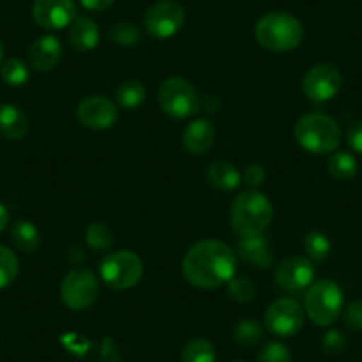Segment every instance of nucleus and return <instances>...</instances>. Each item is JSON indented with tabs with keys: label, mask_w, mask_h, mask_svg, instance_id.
Instances as JSON below:
<instances>
[{
	"label": "nucleus",
	"mask_w": 362,
	"mask_h": 362,
	"mask_svg": "<svg viewBox=\"0 0 362 362\" xmlns=\"http://www.w3.org/2000/svg\"><path fill=\"white\" fill-rule=\"evenodd\" d=\"M181 270L192 286L215 290L236 276V252L224 242L203 240L187 250Z\"/></svg>",
	"instance_id": "nucleus-1"
},
{
	"label": "nucleus",
	"mask_w": 362,
	"mask_h": 362,
	"mask_svg": "<svg viewBox=\"0 0 362 362\" xmlns=\"http://www.w3.org/2000/svg\"><path fill=\"white\" fill-rule=\"evenodd\" d=\"M274 208L270 199L256 189H247L235 197L229 211L231 228L240 238L263 235L272 222Z\"/></svg>",
	"instance_id": "nucleus-2"
},
{
	"label": "nucleus",
	"mask_w": 362,
	"mask_h": 362,
	"mask_svg": "<svg viewBox=\"0 0 362 362\" xmlns=\"http://www.w3.org/2000/svg\"><path fill=\"white\" fill-rule=\"evenodd\" d=\"M256 40L264 50L274 54L291 52L304 40V27L295 16L288 13L274 11L263 15L256 23Z\"/></svg>",
	"instance_id": "nucleus-3"
},
{
	"label": "nucleus",
	"mask_w": 362,
	"mask_h": 362,
	"mask_svg": "<svg viewBox=\"0 0 362 362\" xmlns=\"http://www.w3.org/2000/svg\"><path fill=\"white\" fill-rule=\"evenodd\" d=\"M295 141L302 149L313 155H329L341 144V128L334 117L327 114H305L295 124Z\"/></svg>",
	"instance_id": "nucleus-4"
},
{
	"label": "nucleus",
	"mask_w": 362,
	"mask_h": 362,
	"mask_svg": "<svg viewBox=\"0 0 362 362\" xmlns=\"http://www.w3.org/2000/svg\"><path fill=\"white\" fill-rule=\"evenodd\" d=\"M304 311L315 325H332L343 313V291L334 281H316L305 291Z\"/></svg>",
	"instance_id": "nucleus-5"
},
{
	"label": "nucleus",
	"mask_w": 362,
	"mask_h": 362,
	"mask_svg": "<svg viewBox=\"0 0 362 362\" xmlns=\"http://www.w3.org/2000/svg\"><path fill=\"white\" fill-rule=\"evenodd\" d=\"M142 259L132 250H116L107 254L100 263V277L103 283L116 291L130 290L142 279Z\"/></svg>",
	"instance_id": "nucleus-6"
},
{
	"label": "nucleus",
	"mask_w": 362,
	"mask_h": 362,
	"mask_svg": "<svg viewBox=\"0 0 362 362\" xmlns=\"http://www.w3.org/2000/svg\"><path fill=\"white\" fill-rule=\"evenodd\" d=\"M158 103L160 109L174 119H187L201 109L196 87L183 76L163 80L158 89Z\"/></svg>",
	"instance_id": "nucleus-7"
},
{
	"label": "nucleus",
	"mask_w": 362,
	"mask_h": 362,
	"mask_svg": "<svg viewBox=\"0 0 362 362\" xmlns=\"http://www.w3.org/2000/svg\"><path fill=\"white\" fill-rule=\"evenodd\" d=\"M100 293L96 276L87 268H75L68 272L61 284V298L66 308L73 311H86L95 304Z\"/></svg>",
	"instance_id": "nucleus-8"
},
{
	"label": "nucleus",
	"mask_w": 362,
	"mask_h": 362,
	"mask_svg": "<svg viewBox=\"0 0 362 362\" xmlns=\"http://www.w3.org/2000/svg\"><path fill=\"white\" fill-rule=\"evenodd\" d=\"M185 25V9L174 0H160L146 11L144 27L155 40H170Z\"/></svg>",
	"instance_id": "nucleus-9"
},
{
	"label": "nucleus",
	"mask_w": 362,
	"mask_h": 362,
	"mask_svg": "<svg viewBox=\"0 0 362 362\" xmlns=\"http://www.w3.org/2000/svg\"><path fill=\"white\" fill-rule=\"evenodd\" d=\"M305 322V311L293 298H277L264 313V327L277 337H291L300 332Z\"/></svg>",
	"instance_id": "nucleus-10"
},
{
	"label": "nucleus",
	"mask_w": 362,
	"mask_h": 362,
	"mask_svg": "<svg viewBox=\"0 0 362 362\" xmlns=\"http://www.w3.org/2000/svg\"><path fill=\"white\" fill-rule=\"evenodd\" d=\"M343 86V75L339 69L329 62L315 64L308 69L302 82L304 95L315 103H325L337 96Z\"/></svg>",
	"instance_id": "nucleus-11"
},
{
	"label": "nucleus",
	"mask_w": 362,
	"mask_h": 362,
	"mask_svg": "<svg viewBox=\"0 0 362 362\" xmlns=\"http://www.w3.org/2000/svg\"><path fill=\"white\" fill-rule=\"evenodd\" d=\"M119 110L114 102L105 96H87L76 105V119L89 130H109L116 124Z\"/></svg>",
	"instance_id": "nucleus-12"
},
{
	"label": "nucleus",
	"mask_w": 362,
	"mask_h": 362,
	"mask_svg": "<svg viewBox=\"0 0 362 362\" xmlns=\"http://www.w3.org/2000/svg\"><path fill=\"white\" fill-rule=\"evenodd\" d=\"M33 18L47 30H61L76 20L73 0H34Z\"/></svg>",
	"instance_id": "nucleus-13"
},
{
	"label": "nucleus",
	"mask_w": 362,
	"mask_h": 362,
	"mask_svg": "<svg viewBox=\"0 0 362 362\" xmlns=\"http://www.w3.org/2000/svg\"><path fill=\"white\" fill-rule=\"evenodd\" d=\"M276 283L286 291H300L315 283V264L309 257L291 256L276 267Z\"/></svg>",
	"instance_id": "nucleus-14"
},
{
	"label": "nucleus",
	"mask_w": 362,
	"mask_h": 362,
	"mask_svg": "<svg viewBox=\"0 0 362 362\" xmlns=\"http://www.w3.org/2000/svg\"><path fill=\"white\" fill-rule=\"evenodd\" d=\"M62 59V45L55 36H41L30 45V68L40 73H48L57 68Z\"/></svg>",
	"instance_id": "nucleus-15"
},
{
	"label": "nucleus",
	"mask_w": 362,
	"mask_h": 362,
	"mask_svg": "<svg viewBox=\"0 0 362 362\" xmlns=\"http://www.w3.org/2000/svg\"><path fill=\"white\" fill-rule=\"evenodd\" d=\"M236 256L243 261V263L250 264L254 268L264 270L274 261V252H272V245L263 235L249 236V238H240L238 247H236Z\"/></svg>",
	"instance_id": "nucleus-16"
},
{
	"label": "nucleus",
	"mask_w": 362,
	"mask_h": 362,
	"mask_svg": "<svg viewBox=\"0 0 362 362\" xmlns=\"http://www.w3.org/2000/svg\"><path fill=\"white\" fill-rule=\"evenodd\" d=\"M215 127L210 119H194L183 132V148L190 155H204L214 146Z\"/></svg>",
	"instance_id": "nucleus-17"
},
{
	"label": "nucleus",
	"mask_w": 362,
	"mask_h": 362,
	"mask_svg": "<svg viewBox=\"0 0 362 362\" xmlns=\"http://www.w3.org/2000/svg\"><path fill=\"white\" fill-rule=\"evenodd\" d=\"M68 40L73 50L87 54V52L95 50L98 47L100 29L95 20L87 18V16H76L75 22L69 25Z\"/></svg>",
	"instance_id": "nucleus-18"
},
{
	"label": "nucleus",
	"mask_w": 362,
	"mask_h": 362,
	"mask_svg": "<svg viewBox=\"0 0 362 362\" xmlns=\"http://www.w3.org/2000/svg\"><path fill=\"white\" fill-rule=\"evenodd\" d=\"M29 132V119L20 107L6 103L0 107V135L8 141H20Z\"/></svg>",
	"instance_id": "nucleus-19"
},
{
	"label": "nucleus",
	"mask_w": 362,
	"mask_h": 362,
	"mask_svg": "<svg viewBox=\"0 0 362 362\" xmlns=\"http://www.w3.org/2000/svg\"><path fill=\"white\" fill-rule=\"evenodd\" d=\"M206 180L214 189L233 192L242 183V174L231 162L217 160V162L210 163V167H208Z\"/></svg>",
	"instance_id": "nucleus-20"
},
{
	"label": "nucleus",
	"mask_w": 362,
	"mask_h": 362,
	"mask_svg": "<svg viewBox=\"0 0 362 362\" xmlns=\"http://www.w3.org/2000/svg\"><path fill=\"white\" fill-rule=\"evenodd\" d=\"M11 240L16 249H20L25 254H30L37 250V247L41 245V233L33 222L16 221L11 226Z\"/></svg>",
	"instance_id": "nucleus-21"
},
{
	"label": "nucleus",
	"mask_w": 362,
	"mask_h": 362,
	"mask_svg": "<svg viewBox=\"0 0 362 362\" xmlns=\"http://www.w3.org/2000/svg\"><path fill=\"white\" fill-rule=\"evenodd\" d=\"M146 100V87L139 80H124L116 89V102L121 109L134 110Z\"/></svg>",
	"instance_id": "nucleus-22"
},
{
	"label": "nucleus",
	"mask_w": 362,
	"mask_h": 362,
	"mask_svg": "<svg viewBox=\"0 0 362 362\" xmlns=\"http://www.w3.org/2000/svg\"><path fill=\"white\" fill-rule=\"evenodd\" d=\"M327 167H329V173L332 174V177L339 181L354 180L358 170L357 160L348 151H334L327 162Z\"/></svg>",
	"instance_id": "nucleus-23"
},
{
	"label": "nucleus",
	"mask_w": 362,
	"mask_h": 362,
	"mask_svg": "<svg viewBox=\"0 0 362 362\" xmlns=\"http://www.w3.org/2000/svg\"><path fill=\"white\" fill-rule=\"evenodd\" d=\"M181 362H215L214 344L203 337H194L181 350Z\"/></svg>",
	"instance_id": "nucleus-24"
},
{
	"label": "nucleus",
	"mask_w": 362,
	"mask_h": 362,
	"mask_svg": "<svg viewBox=\"0 0 362 362\" xmlns=\"http://www.w3.org/2000/svg\"><path fill=\"white\" fill-rule=\"evenodd\" d=\"M304 250L309 259L320 263V261H325L330 256L332 243H330L329 236L325 233L311 231L304 240Z\"/></svg>",
	"instance_id": "nucleus-25"
},
{
	"label": "nucleus",
	"mask_w": 362,
	"mask_h": 362,
	"mask_svg": "<svg viewBox=\"0 0 362 362\" xmlns=\"http://www.w3.org/2000/svg\"><path fill=\"white\" fill-rule=\"evenodd\" d=\"M86 242L90 249L109 250L114 243V235L105 222H90L86 229Z\"/></svg>",
	"instance_id": "nucleus-26"
},
{
	"label": "nucleus",
	"mask_w": 362,
	"mask_h": 362,
	"mask_svg": "<svg viewBox=\"0 0 362 362\" xmlns=\"http://www.w3.org/2000/svg\"><path fill=\"white\" fill-rule=\"evenodd\" d=\"M29 75V66L23 61H20V59H8V61L0 64V76L11 87L25 86Z\"/></svg>",
	"instance_id": "nucleus-27"
},
{
	"label": "nucleus",
	"mask_w": 362,
	"mask_h": 362,
	"mask_svg": "<svg viewBox=\"0 0 362 362\" xmlns=\"http://www.w3.org/2000/svg\"><path fill=\"white\" fill-rule=\"evenodd\" d=\"M20 274V261L16 254L8 247L0 245V290L8 288L16 281Z\"/></svg>",
	"instance_id": "nucleus-28"
},
{
	"label": "nucleus",
	"mask_w": 362,
	"mask_h": 362,
	"mask_svg": "<svg viewBox=\"0 0 362 362\" xmlns=\"http://www.w3.org/2000/svg\"><path fill=\"white\" fill-rule=\"evenodd\" d=\"M235 341L243 348H250L257 344L263 337V325L256 320H243L235 327Z\"/></svg>",
	"instance_id": "nucleus-29"
},
{
	"label": "nucleus",
	"mask_w": 362,
	"mask_h": 362,
	"mask_svg": "<svg viewBox=\"0 0 362 362\" xmlns=\"http://www.w3.org/2000/svg\"><path fill=\"white\" fill-rule=\"evenodd\" d=\"M110 40L119 47H134L141 43V30L132 22H117L110 29Z\"/></svg>",
	"instance_id": "nucleus-30"
},
{
	"label": "nucleus",
	"mask_w": 362,
	"mask_h": 362,
	"mask_svg": "<svg viewBox=\"0 0 362 362\" xmlns=\"http://www.w3.org/2000/svg\"><path fill=\"white\" fill-rule=\"evenodd\" d=\"M228 291L233 300L238 302V304H247L256 295V286H254L249 277L235 276L228 283Z\"/></svg>",
	"instance_id": "nucleus-31"
},
{
	"label": "nucleus",
	"mask_w": 362,
	"mask_h": 362,
	"mask_svg": "<svg viewBox=\"0 0 362 362\" xmlns=\"http://www.w3.org/2000/svg\"><path fill=\"white\" fill-rule=\"evenodd\" d=\"M290 348L284 346L283 343H277V341H272L267 343L261 348L259 355H257V362H291Z\"/></svg>",
	"instance_id": "nucleus-32"
},
{
	"label": "nucleus",
	"mask_w": 362,
	"mask_h": 362,
	"mask_svg": "<svg viewBox=\"0 0 362 362\" xmlns=\"http://www.w3.org/2000/svg\"><path fill=\"white\" fill-rule=\"evenodd\" d=\"M343 320L344 325L351 330H361L362 332V298L350 302L346 308L343 309Z\"/></svg>",
	"instance_id": "nucleus-33"
},
{
	"label": "nucleus",
	"mask_w": 362,
	"mask_h": 362,
	"mask_svg": "<svg viewBox=\"0 0 362 362\" xmlns=\"http://www.w3.org/2000/svg\"><path fill=\"white\" fill-rule=\"evenodd\" d=\"M242 180L249 189L257 190V187L263 185L264 180H267V170H264V167L261 165V163H249V165L245 167V170H243Z\"/></svg>",
	"instance_id": "nucleus-34"
},
{
	"label": "nucleus",
	"mask_w": 362,
	"mask_h": 362,
	"mask_svg": "<svg viewBox=\"0 0 362 362\" xmlns=\"http://www.w3.org/2000/svg\"><path fill=\"white\" fill-rule=\"evenodd\" d=\"M346 346V337L341 330H329L322 339V348L325 354L337 355L344 350Z\"/></svg>",
	"instance_id": "nucleus-35"
},
{
	"label": "nucleus",
	"mask_w": 362,
	"mask_h": 362,
	"mask_svg": "<svg viewBox=\"0 0 362 362\" xmlns=\"http://www.w3.org/2000/svg\"><path fill=\"white\" fill-rule=\"evenodd\" d=\"M346 142L355 153L362 155V121H357L350 127L346 135Z\"/></svg>",
	"instance_id": "nucleus-36"
},
{
	"label": "nucleus",
	"mask_w": 362,
	"mask_h": 362,
	"mask_svg": "<svg viewBox=\"0 0 362 362\" xmlns=\"http://www.w3.org/2000/svg\"><path fill=\"white\" fill-rule=\"evenodd\" d=\"M114 2H116V0H80L82 8H86L87 11H93V13L107 11Z\"/></svg>",
	"instance_id": "nucleus-37"
},
{
	"label": "nucleus",
	"mask_w": 362,
	"mask_h": 362,
	"mask_svg": "<svg viewBox=\"0 0 362 362\" xmlns=\"http://www.w3.org/2000/svg\"><path fill=\"white\" fill-rule=\"evenodd\" d=\"M8 224H9V211L4 204L0 203V233L4 231Z\"/></svg>",
	"instance_id": "nucleus-38"
},
{
	"label": "nucleus",
	"mask_w": 362,
	"mask_h": 362,
	"mask_svg": "<svg viewBox=\"0 0 362 362\" xmlns=\"http://www.w3.org/2000/svg\"><path fill=\"white\" fill-rule=\"evenodd\" d=\"M2 59H4V45L0 41V64H2Z\"/></svg>",
	"instance_id": "nucleus-39"
},
{
	"label": "nucleus",
	"mask_w": 362,
	"mask_h": 362,
	"mask_svg": "<svg viewBox=\"0 0 362 362\" xmlns=\"http://www.w3.org/2000/svg\"><path fill=\"white\" fill-rule=\"evenodd\" d=\"M235 362H240V361H235Z\"/></svg>",
	"instance_id": "nucleus-40"
}]
</instances>
